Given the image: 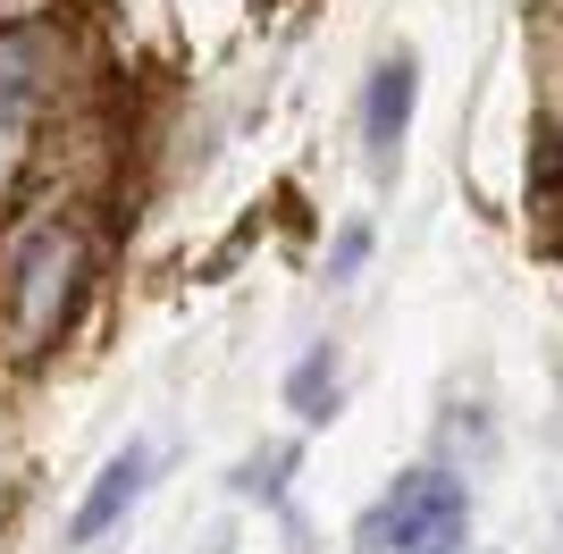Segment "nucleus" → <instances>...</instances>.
I'll return each instance as SVG.
<instances>
[{
	"label": "nucleus",
	"mask_w": 563,
	"mask_h": 554,
	"mask_svg": "<svg viewBox=\"0 0 563 554\" xmlns=\"http://www.w3.org/2000/svg\"><path fill=\"white\" fill-rule=\"evenodd\" d=\"M286 412L303 420V429L336 420V345H311L303 362L286 369Z\"/></svg>",
	"instance_id": "39448f33"
},
{
	"label": "nucleus",
	"mask_w": 563,
	"mask_h": 554,
	"mask_svg": "<svg viewBox=\"0 0 563 554\" xmlns=\"http://www.w3.org/2000/svg\"><path fill=\"white\" fill-rule=\"evenodd\" d=\"M9 168H18V118L0 110V185H9Z\"/></svg>",
	"instance_id": "6e6552de"
},
{
	"label": "nucleus",
	"mask_w": 563,
	"mask_h": 554,
	"mask_svg": "<svg viewBox=\"0 0 563 554\" xmlns=\"http://www.w3.org/2000/svg\"><path fill=\"white\" fill-rule=\"evenodd\" d=\"M76 286H85V244H76V228H34L25 253H18V286H9V336H18V353H43L51 336H59Z\"/></svg>",
	"instance_id": "f03ea898"
},
{
	"label": "nucleus",
	"mask_w": 563,
	"mask_h": 554,
	"mask_svg": "<svg viewBox=\"0 0 563 554\" xmlns=\"http://www.w3.org/2000/svg\"><path fill=\"white\" fill-rule=\"evenodd\" d=\"M152 470H161V454L143 437H126L110 462L93 470V487H85V505H76V521H68V546H101V538L126 521V512L143 505V487H152Z\"/></svg>",
	"instance_id": "20e7f679"
},
{
	"label": "nucleus",
	"mask_w": 563,
	"mask_h": 554,
	"mask_svg": "<svg viewBox=\"0 0 563 554\" xmlns=\"http://www.w3.org/2000/svg\"><path fill=\"white\" fill-rule=\"evenodd\" d=\"M412 101H421V59L412 51H387L371 68V92H362V160L387 185L404 160V135H412Z\"/></svg>",
	"instance_id": "7ed1b4c3"
},
{
	"label": "nucleus",
	"mask_w": 563,
	"mask_h": 554,
	"mask_svg": "<svg viewBox=\"0 0 563 554\" xmlns=\"http://www.w3.org/2000/svg\"><path fill=\"white\" fill-rule=\"evenodd\" d=\"M362 261H371V219H345L336 244H329V277L345 286V277H362Z\"/></svg>",
	"instance_id": "0eeeda50"
},
{
	"label": "nucleus",
	"mask_w": 563,
	"mask_h": 554,
	"mask_svg": "<svg viewBox=\"0 0 563 554\" xmlns=\"http://www.w3.org/2000/svg\"><path fill=\"white\" fill-rule=\"evenodd\" d=\"M471 546V496L454 470L421 462L353 521V554H463Z\"/></svg>",
	"instance_id": "f257e3e1"
},
{
	"label": "nucleus",
	"mask_w": 563,
	"mask_h": 554,
	"mask_svg": "<svg viewBox=\"0 0 563 554\" xmlns=\"http://www.w3.org/2000/svg\"><path fill=\"white\" fill-rule=\"evenodd\" d=\"M286 470H295V445H269V454L235 462V496H244V505H278V496H286Z\"/></svg>",
	"instance_id": "423d86ee"
}]
</instances>
